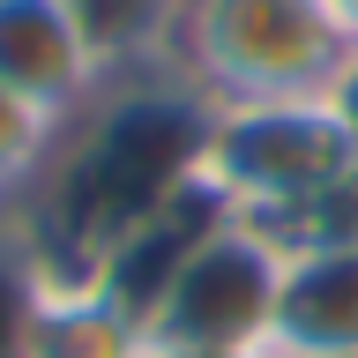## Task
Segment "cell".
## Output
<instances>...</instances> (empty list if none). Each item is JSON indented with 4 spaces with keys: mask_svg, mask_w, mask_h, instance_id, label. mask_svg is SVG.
I'll use <instances>...</instances> for the list:
<instances>
[{
    "mask_svg": "<svg viewBox=\"0 0 358 358\" xmlns=\"http://www.w3.org/2000/svg\"><path fill=\"white\" fill-rule=\"evenodd\" d=\"M284 291V231L262 217H231L172 268L150 306V351H268Z\"/></svg>",
    "mask_w": 358,
    "mask_h": 358,
    "instance_id": "4",
    "label": "cell"
},
{
    "mask_svg": "<svg viewBox=\"0 0 358 358\" xmlns=\"http://www.w3.org/2000/svg\"><path fill=\"white\" fill-rule=\"evenodd\" d=\"M268 358H358V231L284 239Z\"/></svg>",
    "mask_w": 358,
    "mask_h": 358,
    "instance_id": "6",
    "label": "cell"
},
{
    "mask_svg": "<svg viewBox=\"0 0 358 358\" xmlns=\"http://www.w3.org/2000/svg\"><path fill=\"white\" fill-rule=\"evenodd\" d=\"M157 358H268V351H157Z\"/></svg>",
    "mask_w": 358,
    "mask_h": 358,
    "instance_id": "12",
    "label": "cell"
},
{
    "mask_svg": "<svg viewBox=\"0 0 358 358\" xmlns=\"http://www.w3.org/2000/svg\"><path fill=\"white\" fill-rule=\"evenodd\" d=\"M75 8L112 52V67H164L172 30L187 15V0H75Z\"/></svg>",
    "mask_w": 358,
    "mask_h": 358,
    "instance_id": "8",
    "label": "cell"
},
{
    "mask_svg": "<svg viewBox=\"0 0 358 358\" xmlns=\"http://www.w3.org/2000/svg\"><path fill=\"white\" fill-rule=\"evenodd\" d=\"M201 179L224 209L299 231L358 179V134L336 97H262V105H209Z\"/></svg>",
    "mask_w": 358,
    "mask_h": 358,
    "instance_id": "2",
    "label": "cell"
},
{
    "mask_svg": "<svg viewBox=\"0 0 358 358\" xmlns=\"http://www.w3.org/2000/svg\"><path fill=\"white\" fill-rule=\"evenodd\" d=\"M60 127H67V120H52L45 105H30V97H15V90L0 83V209L22 201V187L45 172Z\"/></svg>",
    "mask_w": 358,
    "mask_h": 358,
    "instance_id": "10",
    "label": "cell"
},
{
    "mask_svg": "<svg viewBox=\"0 0 358 358\" xmlns=\"http://www.w3.org/2000/svg\"><path fill=\"white\" fill-rule=\"evenodd\" d=\"M351 52L358 38L329 0H187L164 67L209 105H262L329 97Z\"/></svg>",
    "mask_w": 358,
    "mask_h": 358,
    "instance_id": "3",
    "label": "cell"
},
{
    "mask_svg": "<svg viewBox=\"0 0 358 358\" xmlns=\"http://www.w3.org/2000/svg\"><path fill=\"white\" fill-rule=\"evenodd\" d=\"M38 306H45V268L30 254V239L15 231V217L0 209V358H30Z\"/></svg>",
    "mask_w": 358,
    "mask_h": 358,
    "instance_id": "9",
    "label": "cell"
},
{
    "mask_svg": "<svg viewBox=\"0 0 358 358\" xmlns=\"http://www.w3.org/2000/svg\"><path fill=\"white\" fill-rule=\"evenodd\" d=\"M336 112H343V120H351V134H358V52H351V67H343V75H336Z\"/></svg>",
    "mask_w": 358,
    "mask_h": 358,
    "instance_id": "11",
    "label": "cell"
},
{
    "mask_svg": "<svg viewBox=\"0 0 358 358\" xmlns=\"http://www.w3.org/2000/svg\"><path fill=\"white\" fill-rule=\"evenodd\" d=\"M209 97L172 67H120L60 127L45 172L8 201L45 284H97V268L201 179Z\"/></svg>",
    "mask_w": 358,
    "mask_h": 358,
    "instance_id": "1",
    "label": "cell"
},
{
    "mask_svg": "<svg viewBox=\"0 0 358 358\" xmlns=\"http://www.w3.org/2000/svg\"><path fill=\"white\" fill-rule=\"evenodd\" d=\"M329 8H336V15H343V30H351V38H358V0H329Z\"/></svg>",
    "mask_w": 358,
    "mask_h": 358,
    "instance_id": "13",
    "label": "cell"
},
{
    "mask_svg": "<svg viewBox=\"0 0 358 358\" xmlns=\"http://www.w3.org/2000/svg\"><path fill=\"white\" fill-rule=\"evenodd\" d=\"M112 75L120 67L75 0H0V83L15 97L45 105L52 120H75Z\"/></svg>",
    "mask_w": 358,
    "mask_h": 358,
    "instance_id": "5",
    "label": "cell"
},
{
    "mask_svg": "<svg viewBox=\"0 0 358 358\" xmlns=\"http://www.w3.org/2000/svg\"><path fill=\"white\" fill-rule=\"evenodd\" d=\"M30 358H157L150 329L97 284H45Z\"/></svg>",
    "mask_w": 358,
    "mask_h": 358,
    "instance_id": "7",
    "label": "cell"
}]
</instances>
